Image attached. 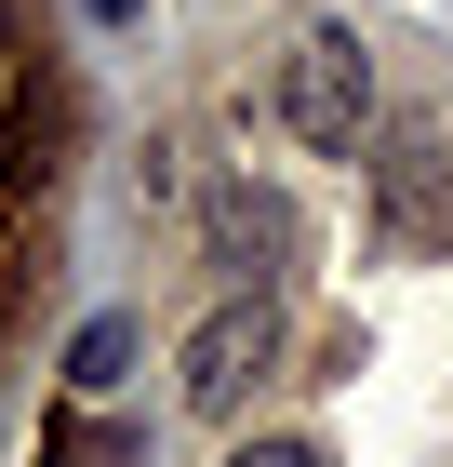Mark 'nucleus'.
I'll return each mask as SVG.
<instances>
[{
	"instance_id": "nucleus-1",
	"label": "nucleus",
	"mask_w": 453,
	"mask_h": 467,
	"mask_svg": "<svg viewBox=\"0 0 453 467\" xmlns=\"http://www.w3.org/2000/svg\"><path fill=\"white\" fill-rule=\"evenodd\" d=\"M280 120L320 147V161H360V120H374V67H360L347 27H307L293 67H280Z\"/></svg>"
},
{
	"instance_id": "nucleus-4",
	"label": "nucleus",
	"mask_w": 453,
	"mask_h": 467,
	"mask_svg": "<svg viewBox=\"0 0 453 467\" xmlns=\"http://www.w3.org/2000/svg\"><path fill=\"white\" fill-rule=\"evenodd\" d=\"M227 467H320V454H307V441H241Z\"/></svg>"
},
{
	"instance_id": "nucleus-3",
	"label": "nucleus",
	"mask_w": 453,
	"mask_h": 467,
	"mask_svg": "<svg viewBox=\"0 0 453 467\" xmlns=\"http://www.w3.org/2000/svg\"><path fill=\"white\" fill-rule=\"evenodd\" d=\"M120 360H134V321H94V334H80V360H67V374H80V388H120Z\"/></svg>"
},
{
	"instance_id": "nucleus-2",
	"label": "nucleus",
	"mask_w": 453,
	"mask_h": 467,
	"mask_svg": "<svg viewBox=\"0 0 453 467\" xmlns=\"http://www.w3.org/2000/svg\"><path fill=\"white\" fill-rule=\"evenodd\" d=\"M267 374V307H213L201 334H187V414H241V388Z\"/></svg>"
}]
</instances>
